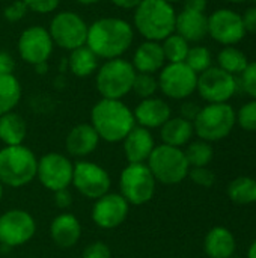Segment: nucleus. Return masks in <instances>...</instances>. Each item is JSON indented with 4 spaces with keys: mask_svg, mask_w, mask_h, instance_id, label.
<instances>
[{
    "mask_svg": "<svg viewBox=\"0 0 256 258\" xmlns=\"http://www.w3.org/2000/svg\"><path fill=\"white\" fill-rule=\"evenodd\" d=\"M118 8H124V9H134L142 0H112Z\"/></svg>",
    "mask_w": 256,
    "mask_h": 258,
    "instance_id": "obj_46",
    "label": "nucleus"
},
{
    "mask_svg": "<svg viewBox=\"0 0 256 258\" xmlns=\"http://www.w3.org/2000/svg\"><path fill=\"white\" fill-rule=\"evenodd\" d=\"M71 186H74L81 197L95 201L110 192L112 178L101 165L89 160H78L74 163Z\"/></svg>",
    "mask_w": 256,
    "mask_h": 258,
    "instance_id": "obj_11",
    "label": "nucleus"
},
{
    "mask_svg": "<svg viewBox=\"0 0 256 258\" xmlns=\"http://www.w3.org/2000/svg\"><path fill=\"white\" fill-rule=\"evenodd\" d=\"M196 91L208 104L228 103L237 92V79L219 67H210L204 73L198 74Z\"/></svg>",
    "mask_w": 256,
    "mask_h": 258,
    "instance_id": "obj_14",
    "label": "nucleus"
},
{
    "mask_svg": "<svg viewBox=\"0 0 256 258\" xmlns=\"http://www.w3.org/2000/svg\"><path fill=\"white\" fill-rule=\"evenodd\" d=\"M164 62L166 59L161 44L157 41H145L136 48L131 63L136 73L155 74L164 67Z\"/></svg>",
    "mask_w": 256,
    "mask_h": 258,
    "instance_id": "obj_23",
    "label": "nucleus"
},
{
    "mask_svg": "<svg viewBox=\"0 0 256 258\" xmlns=\"http://www.w3.org/2000/svg\"><path fill=\"white\" fill-rule=\"evenodd\" d=\"M151 174L157 183L161 184H178L187 178L190 165L186 159L184 150L170 145H155L148 162Z\"/></svg>",
    "mask_w": 256,
    "mask_h": 258,
    "instance_id": "obj_7",
    "label": "nucleus"
},
{
    "mask_svg": "<svg viewBox=\"0 0 256 258\" xmlns=\"http://www.w3.org/2000/svg\"><path fill=\"white\" fill-rule=\"evenodd\" d=\"M53 47L54 42L50 36V32L41 26H30L24 29L18 38L20 57L33 67L47 62L53 53Z\"/></svg>",
    "mask_w": 256,
    "mask_h": 258,
    "instance_id": "obj_17",
    "label": "nucleus"
},
{
    "mask_svg": "<svg viewBox=\"0 0 256 258\" xmlns=\"http://www.w3.org/2000/svg\"><path fill=\"white\" fill-rule=\"evenodd\" d=\"M205 254L210 258H231L235 252V237L225 227H214L204 240Z\"/></svg>",
    "mask_w": 256,
    "mask_h": 258,
    "instance_id": "obj_25",
    "label": "nucleus"
},
{
    "mask_svg": "<svg viewBox=\"0 0 256 258\" xmlns=\"http://www.w3.org/2000/svg\"><path fill=\"white\" fill-rule=\"evenodd\" d=\"M74 163L62 153H47L38 159L36 178L50 192L69 189L72 183Z\"/></svg>",
    "mask_w": 256,
    "mask_h": 258,
    "instance_id": "obj_12",
    "label": "nucleus"
},
{
    "mask_svg": "<svg viewBox=\"0 0 256 258\" xmlns=\"http://www.w3.org/2000/svg\"><path fill=\"white\" fill-rule=\"evenodd\" d=\"M3 194H5V186H3L2 181H0V203H2V200H3Z\"/></svg>",
    "mask_w": 256,
    "mask_h": 258,
    "instance_id": "obj_50",
    "label": "nucleus"
},
{
    "mask_svg": "<svg viewBox=\"0 0 256 258\" xmlns=\"http://www.w3.org/2000/svg\"><path fill=\"white\" fill-rule=\"evenodd\" d=\"M100 136L97 135L95 128L91 124H77L74 125L66 138H65V148L71 157L83 159L91 156L100 145Z\"/></svg>",
    "mask_w": 256,
    "mask_h": 258,
    "instance_id": "obj_21",
    "label": "nucleus"
},
{
    "mask_svg": "<svg viewBox=\"0 0 256 258\" xmlns=\"http://www.w3.org/2000/svg\"><path fill=\"white\" fill-rule=\"evenodd\" d=\"M237 122V113L228 103H210L201 107L193 121L195 133L199 139L207 142H217L225 139Z\"/></svg>",
    "mask_w": 256,
    "mask_h": 258,
    "instance_id": "obj_6",
    "label": "nucleus"
},
{
    "mask_svg": "<svg viewBox=\"0 0 256 258\" xmlns=\"http://www.w3.org/2000/svg\"><path fill=\"white\" fill-rule=\"evenodd\" d=\"M158 89L172 100L189 98L198 86V74L186 63H167L160 70Z\"/></svg>",
    "mask_w": 256,
    "mask_h": 258,
    "instance_id": "obj_13",
    "label": "nucleus"
},
{
    "mask_svg": "<svg viewBox=\"0 0 256 258\" xmlns=\"http://www.w3.org/2000/svg\"><path fill=\"white\" fill-rule=\"evenodd\" d=\"M190 180L201 186V187H211L216 181V175L211 169H208V166H204V168H190L189 171V175Z\"/></svg>",
    "mask_w": 256,
    "mask_h": 258,
    "instance_id": "obj_37",
    "label": "nucleus"
},
{
    "mask_svg": "<svg viewBox=\"0 0 256 258\" xmlns=\"http://www.w3.org/2000/svg\"><path fill=\"white\" fill-rule=\"evenodd\" d=\"M240 83L243 91L256 100V62H249L244 71L240 74Z\"/></svg>",
    "mask_w": 256,
    "mask_h": 258,
    "instance_id": "obj_36",
    "label": "nucleus"
},
{
    "mask_svg": "<svg viewBox=\"0 0 256 258\" xmlns=\"http://www.w3.org/2000/svg\"><path fill=\"white\" fill-rule=\"evenodd\" d=\"M54 204L60 210L69 209L72 206V195H71L69 189H63V190L54 192Z\"/></svg>",
    "mask_w": 256,
    "mask_h": 258,
    "instance_id": "obj_41",
    "label": "nucleus"
},
{
    "mask_svg": "<svg viewBox=\"0 0 256 258\" xmlns=\"http://www.w3.org/2000/svg\"><path fill=\"white\" fill-rule=\"evenodd\" d=\"M134 39L133 26L116 17H104L95 20L88 27L86 45L101 59L121 57L131 47Z\"/></svg>",
    "mask_w": 256,
    "mask_h": 258,
    "instance_id": "obj_1",
    "label": "nucleus"
},
{
    "mask_svg": "<svg viewBox=\"0 0 256 258\" xmlns=\"http://www.w3.org/2000/svg\"><path fill=\"white\" fill-rule=\"evenodd\" d=\"M136 74L133 63L122 57L106 60L97 71V91L103 98L122 100L133 91Z\"/></svg>",
    "mask_w": 256,
    "mask_h": 258,
    "instance_id": "obj_5",
    "label": "nucleus"
},
{
    "mask_svg": "<svg viewBox=\"0 0 256 258\" xmlns=\"http://www.w3.org/2000/svg\"><path fill=\"white\" fill-rule=\"evenodd\" d=\"M77 2H78V3H81V5H86V6H88V5H94V3H98L100 0H77Z\"/></svg>",
    "mask_w": 256,
    "mask_h": 258,
    "instance_id": "obj_49",
    "label": "nucleus"
},
{
    "mask_svg": "<svg viewBox=\"0 0 256 258\" xmlns=\"http://www.w3.org/2000/svg\"><path fill=\"white\" fill-rule=\"evenodd\" d=\"M195 135L193 122L189 119H184L181 116L169 118L161 127H160V138L164 145L183 148L187 145Z\"/></svg>",
    "mask_w": 256,
    "mask_h": 258,
    "instance_id": "obj_24",
    "label": "nucleus"
},
{
    "mask_svg": "<svg viewBox=\"0 0 256 258\" xmlns=\"http://www.w3.org/2000/svg\"><path fill=\"white\" fill-rule=\"evenodd\" d=\"M223 2H228V3H244V2H249V0H223Z\"/></svg>",
    "mask_w": 256,
    "mask_h": 258,
    "instance_id": "obj_51",
    "label": "nucleus"
},
{
    "mask_svg": "<svg viewBox=\"0 0 256 258\" xmlns=\"http://www.w3.org/2000/svg\"><path fill=\"white\" fill-rule=\"evenodd\" d=\"M27 11H29V9H27L26 3H24L23 0H17V2H14V3H11L9 6L5 8L3 15H5V18H6L8 21L17 23V21H20V20L24 18V15H26Z\"/></svg>",
    "mask_w": 256,
    "mask_h": 258,
    "instance_id": "obj_40",
    "label": "nucleus"
},
{
    "mask_svg": "<svg viewBox=\"0 0 256 258\" xmlns=\"http://www.w3.org/2000/svg\"><path fill=\"white\" fill-rule=\"evenodd\" d=\"M136 125L145 127L148 130L160 128L172 115L170 106L157 97L143 98L133 110Z\"/></svg>",
    "mask_w": 256,
    "mask_h": 258,
    "instance_id": "obj_19",
    "label": "nucleus"
},
{
    "mask_svg": "<svg viewBox=\"0 0 256 258\" xmlns=\"http://www.w3.org/2000/svg\"><path fill=\"white\" fill-rule=\"evenodd\" d=\"M161 47H163L164 59L169 63L186 62V57H187L189 50H190L189 42L183 36H180L178 33H172L166 39H163Z\"/></svg>",
    "mask_w": 256,
    "mask_h": 258,
    "instance_id": "obj_32",
    "label": "nucleus"
},
{
    "mask_svg": "<svg viewBox=\"0 0 256 258\" xmlns=\"http://www.w3.org/2000/svg\"><path fill=\"white\" fill-rule=\"evenodd\" d=\"M166 2H169V3H175V2H180V0H166Z\"/></svg>",
    "mask_w": 256,
    "mask_h": 258,
    "instance_id": "obj_52",
    "label": "nucleus"
},
{
    "mask_svg": "<svg viewBox=\"0 0 256 258\" xmlns=\"http://www.w3.org/2000/svg\"><path fill=\"white\" fill-rule=\"evenodd\" d=\"M157 89H158V82L154 77V74H142V73L136 74V79L133 83V91L137 97H140L142 100L154 97Z\"/></svg>",
    "mask_w": 256,
    "mask_h": 258,
    "instance_id": "obj_34",
    "label": "nucleus"
},
{
    "mask_svg": "<svg viewBox=\"0 0 256 258\" xmlns=\"http://www.w3.org/2000/svg\"><path fill=\"white\" fill-rule=\"evenodd\" d=\"M88 27L89 26L78 14L71 11H62L53 17L48 32L54 45L72 51L78 47L86 45Z\"/></svg>",
    "mask_w": 256,
    "mask_h": 258,
    "instance_id": "obj_9",
    "label": "nucleus"
},
{
    "mask_svg": "<svg viewBox=\"0 0 256 258\" xmlns=\"http://www.w3.org/2000/svg\"><path fill=\"white\" fill-rule=\"evenodd\" d=\"M213 57H211V51L207 47L202 45H196V47H190L189 54L186 57V63L196 73L201 74L205 70H208L211 67Z\"/></svg>",
    "mask_w": 256,
    "mask_h": 258,
    "instance_id": "obj_33",
    "label": "nucleus"
},
{
    "mask_svg": "<svg viewBox=\"0 0 256 258\" xmlns=\"http://www.w3.org/2000/svg\"><path fill=\"white\" fill-rule=\"evenodd\" d=\"M29 11L36 14H50L57 9L60 0H23Z\"/></svg>",
    "mask_w": 256,
    "mask_h": 258,
    "instance_id": "obj_39",
    "label": "nucleus"
},
{
    "mask_svg": "<svg viewBox=\"0 0 256 258\" xmlns=\"http://www.w3.org/2000/svg\"><path fill=\"white\" fill-rule=\"evenodd\" d=\"M35 218L23 209H9L0 215V246L18 248L33 239Z\"/></svg>",
    "mask_w": 256,
    "mask_h": 258,
    "instance_id": "obj_10",
    "label": "nucleus"
},
{
    "mask_svg": "<svg viewBox=\"0 0 256 258\" xmlns=\"http://www.w3.org/2000/svg\"><path fill=\"white\" fill-rule=\"evenodd\" d=\"M122 148L128 163H146L155 148L154 136L151 130L134 125L122 141Z\"/></svg>",
    "mask_w": 256,
    "mask_h": 258,
    "instance_id": "obj_18",
    "label": "nucleus"
},
{
    "mask_svg": "<svg viewBox=\"0 0 256 258\" xmlns=\"http://www.w3.org/2000/svg\"><path fill=\"white\" fill-rule=\"evenodd\" d=\"M134 27L146 41H163L175 33L177 12L166 0H142L134 8Z\"/></svg>",
    "mask_w": 256,
    "mask_h": 258,
    "instance_id": "obj_3",
    "label": "nucleus"
},
{
    "mask_svg": "<svg viewBox=\"0 0 256 258\" xmlns=\"http://www.w3.org/2000/svg\"><path fill=\"white\" fill-rule=\"evenodd\" d=\"M81 258H112V251L107 246V243L97 240V242L89 243L83 249Z\"/></svg>",
    "mask_w": 256,
    "mask_h": 258,
    "instance_id": "obj_38",
    "label": "nucleus"
},
{
    "mask_svg": "<svg viewBox=\"0 0 256 258\" xmlns=\"http://www.w3.org/2000/svg\"><path fill=\"white\" fill-rule=\"evenodd\" d=\"M21 100V83L14 74L0 76V116L18 106Z\"/></svg>",
    "mask_w": 256,
    "mask_h": 258,
    "instance_id": "obj_28",
    "label": "nucleus"
},
{
    "mask_svg": "<svg viewBox=\"0 0 256 258\" xmlns=\"http://www.w3.org/2000/svg\"><path fill=\"white\" fill-rule=\"evenodd\" d=\"M247 258H256V240L250 245L249 252H247Z\"/></svg>",
    "mask_w": 256,
    "mask_h": 258,
    "instance_id": "obj_48",
    "label": "nucleus"
},
{
    "mask_svg": "<svg viewBox=\"0 0 256 258\" xmlns=\"http://www.w3.org/2000/svg\"><path fill=\"white\" fill-rule=\"evenodd\" d=\"M253 2H255V3H256V0H253Z\"/></svg>",
    "mask_w": 256,
    "mask_h": 258,
    "instance_id": "obj_53",
    "label": "nucleus"
},
{
    "mask_svg": "<svg viewBox=\"0 0 256 258\" xmlns=\"http://www.w3.org/2000/svg\"><path fill=\"white\" fill-rule=\"evenodd\" d=\"M98 56L88 47H78L71 51L68 59L69 71L77 77H89L98 70Z\"/></svg>",
    "mask_w": 256,
    "mask_h": 258,
    "instance_id": "obj_27",
    "label": "nucleus"
},
{
    "mask_svg": "<svg viewBox=\"0 0 256 258\" xmlns=\"http://www.w3.org/2000/svg\"><path fill=\"white\" fill-rule=\"evenodd\" d=\"M27 136V124L20 113L9 112L0 116V142L5 147L23 145Z\"/></svg>",
    "mask_w": 256,
    "mask_h": 258,
    "instance_id": "obj_26",
    "label": "nucleus"
},
{
    "mask_svg": "<svg viewBox=\"0 0 256 258\" xmlns=\"http://www.w3.org/2000/svg\"><path fill=\"white\" fill-rule=\"evenodd\" d=\"M228 195L237 204H253L256 203V180L249 177L232 180L228 186Z\"/></svg>",
    "mask_w": 256,
    "mask_h": 258,
    "instance_id": "obj_30",
    "label": "nucleus"
},
{
    "mask_svg": "<svg viewBox=\"0 0 256 258\" xmlns=\"http://www.w3.org/2000/svg\"><path fill=\"white\" fill-rule=\"evenodd\" d=\"M208 0H184V9L204 12L207 9Z\"/></svg>",
    "mask_w": 256,
    "mask_h": 258,
    "instance_id": "obj_45",
    "label": "nucleus"
},
{
    "mask_svg": "<svg viewBox=\"0 0 256 258\" xmlns=\"http://www.w3.org/2000/svg\"><path fill=\"white\" fill-rule=\"evenodd\" d=\"M186 159L190 165V168H204L208 166L213 160V147L210 142L207 141H195V142H189L187 148L184 150Z\"/></svg>",
    "mask_w": 256,
    "mask_h": 258,
    "instance_id": "obj_31",
    "label": "nucleus"
},
{
    "mask_svg": "<svg viewBox=\"0 0 256 258\" xmlns=\"http://www.w3.org/2000/svg\"><path fill=\"white\" fill-rule=\"evenodd\" d=\"M199 110H201V107L196 104V103H192V101H186L183 106H181V109H180V112H181V118H184V119H189V121H195V118L198 116V113H199Z\"/></svg>",
    "mask_w": 256,
    "mask_h": 258,
    "instance_id": "obj_43",
    "label": "nucleus"
},
{
    "mask_svg": "<svg viewBox=\"0 0 256 258\" xmlns=\"http://www.w3.org/2000/svg\"><path fill=\"white\" fill-rule=\"evenodd\" d=\"M47 68H48L47 62H42V63L35 65V70H36V73H38V74H45V73H47Z\"/></svg>",
    "mask_w": 256,
    "mask_h": 258,
    "instance_id": "obj_47",
    "label": "nucleus"
},
{
    "mask_svg": "<svg viewBox=\"0 0 256 258\" xmlns=\"http://www.w3.org/2000/svg\"><path fill=\"white\" fill-rule=\"evenodd\" d=\"M36 172L38 157L24 144L0 150V181L3 186L24 187L36 178Z\"/></svg>",
    "mask_w": 256,
    "mask_h": 258,
    "instance_id": "obj_4",
    "label": "nucleus"
},
{
    "mask_svg": "<svg viewBox=\"0 0 256 258\" xmlns=\"http://www.w3.org/2000/svg\"><path fill=\"white\" fill-rule=\"evenodd\" d=\"M217 63H219V68H222L223 71L232 76H237V74H241L244 68L249 65V59L235 45H226L219 51Z\"/></svg>",
    "mask_w": 256,
    "mask_h": 258,
    "instance_id": "obj_29",
    "label": "nucleus"
},
{
    "mask_svg": "<svg viewBox=\"0 0 256 258\" xmlns=\"http://www.w3.org/2000/svg\"><path fill=\"white\" fill-rule=\"evenodd\" d=\"M14 68H15L14 57L6 51H0V76L14 74Z\"/></svg>",
    "mask_w": 256,
    "mask_h": 258,
    "instance_id": "obj_44",
    "label": "nucleus"
},
{
    "mask_svg": "<svg viewBox=\"0 0 256 258\" xmlns=\"http://www.w3.org/2000/svg\"><path fill=\"white\" fill-rule=\"evenodd\" d=\"M240 127L246 132H256V100H252L241 106L237 113Z\"/></svg>",
    "mask_w": 256,
    "mask_h": 258,
    "instance_id": "obj_35",
    "label": "nucleus"
},
{
    "mask_svg": "<svg viewBox=\"0 0 256 258\" xmlns=\"http://www.w3.org/2000/svg\"><path fill=\"white\" fill-rule=\"evenodd\" d=\"M130 213V204L116 192H109L94 201L91 218L92 222L101 230H115L121 227Z\"/></svg>",
    "mask_w": 256,
    "mask_h": 258,
    "instance_id": "obj_16",
    "label": "nucleus"
},
{
    "mask_svg": "<svg viewBox=\"0 0 256 258\" xmlns=\"http://www.w3.org/2000/svg\"><path fill=\"white\" fill-rule=\"evenodd\" d=\"M91 125L101 141L118 144L136 125L133 110L122 100L101 98L91 110Z\"/></svg>",
    "mask_w": 256,
    "mask_h": 258,
    "instance_id": "obj_2",
    "label": "nucleus"
},
{
    "mask_svg": "<svg viewBox=\"0 0 256 258\" xmlns=\"http://www.w3.org/2000/svg\"><path fill=\"white\" fill-rule=\"evenodd\" d=\"M157 189V181L146 163H128L119 175V194L130 206L148 204Z\"/></svg>",
    "mask_w": 256,
    "mask_h": 258,
    "instance_id": "obj_8",
    "label": "nucleus"
},
{
    "mask_svg": "<svg viewBox=\"0 0 256 258\" xmlns=\"http://www.w3.org/2000/svg\"><path fill=\"white\" fill-rule=\"evenodd\" d=\"M246 29L238 12L222 8L208 17V35L222 45H237L244 36Z\"/></svg>",
    "mask_w": 256,
    "mask_h": 258,
    "instance_id": "obj_15",
    "label": "nucleus"
},
{
    "mask_svg": "<svg viewBox=\"0 0 256 258\" xmlns=\"http://www.w3.org/2000/svg\"><path fill=\"white\" fill-rule=\"evenodd\" d=\"M175 33L187 42H199L208 35V17L204 12L184 9L177 14Z\"/></svg>",
    "mask_w": 256,
    "mask_h": 258,
    "instance_id": "obj_22",
    "label": "nucleus"
},
{
    "mask_svg": "<svg viewBox=\"0 0 256 258\" xmlns=\"http://www.w3.org/2000/svg\"><path fill=\"white\" fill-rule=\"evenodd\" d=\"M50 237L60 249L75 246L81 237V224L78 218L68 212L59 213L50 224Z\"/></svg>",
    "mask_w": 256,
    "mask_h": 258,
    "instance_id": "obj_20",
    "label": "nucleus"
},
{
    "mask_svg": "<svg viewBox=\"0 0 256 258\" xmlns=\"http://www.w3.org/2000/svg\"><path fill=\"white\" fill-rule=\"evenodd\" d=\"M241 18H243V24H244L246 32L256 33V6L247 8L244 11V14L241 15Z\"/></svg>",
    "mask_w": 256,
    "mask_h": 258,
    "instance_id": "obj_42",
    "label": "nucleus"
}]
</instances>
